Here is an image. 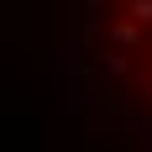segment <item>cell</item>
I'll use <instances>...</instances> for the list:
<instances>
[{
    "label": "cell",
    "mask_w": 152,
    "mask_h": 152,
    "mask_svg": "<svg viewBox=\"0 0 152 152\" xmlns=\"http://www.w3.org/2000/svg\"><path fill=\"white\" fill-rule=\"evenodd\" d=\"M126 11H131L137 26H152V0H126Z\"/></svg>",
    "instance_id": "obj_2"
},
{
    "label": "cell",
    "mask_w": 152,
    "mask_h": 152,
    "mask_svg": "<svg viewBox=\"0 0 152 152\" xmlns=\"http://www.w3.org/2000/svg\"><path fill=\"white\" fill-rule=\"evenodd\" d=\"M110 42H115V47H137V42H142V26L126 16V21H115V26H110Z\"/></svg>",
    "instance_id": "obj_1"
},
{
    "label": "cell",
    "mask_w": 152,
    "mask_h": 152,
    "mask_svg": "<svg viewBox=\"0 0 152 152\" xmlns=\"http://www.w3.org/2000/svg\"><path fill=\"white\" fill-rule=\"evenodd\" d=\"M105 68L110 74H131V58H126V53H105Z\"/></svg>",
    "instance_id": "obj_3"
}]
</instances>
